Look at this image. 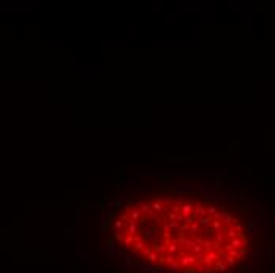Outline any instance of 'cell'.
Returning <instances> with one entry per match:
<instances>
[{
    "instance_id": "277c9868",
    "label": "cell",
    "mask_w": 275,
    "mask_h": 273,
    "mask_svg": "<svg viewBox=\"0 0 275 273\" xmlns=\"http://www.w3.org/2000/svg\"><path fill=\"white\" fill-rule=\"evenodd\" d=\"M87 204H78V212H85Z\"/></svg>"
},
{
    "instance_id": "7a4b0ae2",
    "label": "cell",
    "mask_w": 275,
    "mask_h": 273,
    "mask_svg": "<svg viewBox=\"0 0 275 273\" xmlns=\"http://www.w3.org/2000/svg\"><path fill=\"white\" fill-rule=\"evenodd\" d=\"M164 193H172V194H184V189H172V188H160Z\"/></svg>"
},
{
    "instance_id": "5b68a950",
    "label": "cell",
    "mask_w": 275,
    "mask_h": 273,
    "mask_svg": "<svg viewBox=\"0 0 275 273\" xmlns=\"http://www.w3.org/2000/svg\"><path fill=\"white\" fill-rule=\"evenodd\" d=\"M209 213L215 216V207H209V209H207V215H209Z\"/></svg>"
},
{
    "instance_id": "52a82bcc",
    "label": "cell",
    "mask_w": 275,
    "mask_h": 273,
    "mask_svg": "<svg viewBox=\"0 0 275 273\" xmlns=\"http://www.w3.org/2000/svg\"><path fill=\"white\" fill-rule=\"evenodd\" d=\"M104 205H106V200H104V199L100 200V207H101V209H104Z\"/></svg>"
},
{
    "instance_id": "6da1fadb",
    "label": "cell",
    "mask_w": 275,
    "mask_h": 273,
    "mask_svg": "<svg viewBox=\"0 0 275 273\" xmlns=\"http://www.w3.org/2000/svg\"><path fill=\"white\" fill-rule=\"evenodd\" d=\"M191 212H193V209H191V204H184L182 205V215H184L185 220H187V218H190Z\"/></svg>"
},
{
    "instance_id": "3957f363",
    "label": "cell",
    "mask_w": 275,
    "mask_h": 273,
    "mask_svg": "<svg viewBox=\"0 0 275 273\" xmlns=\"http://www.w3.org/2000/svg\"><path fill=\"white\" fill-rule=\"evenodd\" d=\"M152 210H155V212H163L161 202H153V204H152Z\"/></svg>"
},
{
    "instance_id": "8992f818",
    "label": "cell",
    "mask_w": 275,
    "mask_h": 273,
    "mask_svg": "<svg viewBox=\"0 0 275 273\" xmlns=\"http://www.w3.org/2000/svg\"><path fill=\"white\" fill-rule=\"evenodd\" d=\"M213 186H215V188H221L223 183H221V182H215V185H213Z\"/></svg>"
}]
</instances>
